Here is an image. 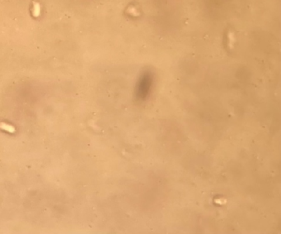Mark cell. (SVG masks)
<instances>
[{"instance_id": "obj_1", "label": "cell", "mask_w": 281, "mask_h": 234, "mask_svg": "<svg viewBox=\"0 0 281 234\" xmlns=\"http://www.w3.org/2000/svg\"><path fill=\"white\" fill-rule=\"evenodd\" d=\"M40 5H39V4H38V3H34L33 13H33V16H34V17H38V16H39L40 12Z\"/></svg>"}]
</instances>
